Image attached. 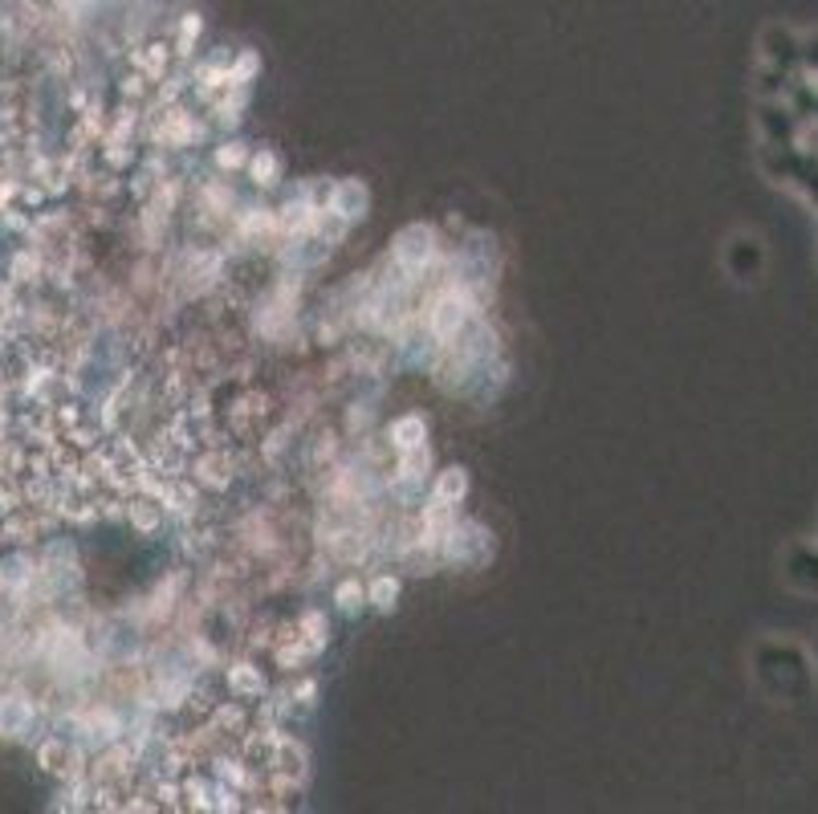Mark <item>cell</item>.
<instances>
[{
  "label": "cell",
  "mask_w": 818,
  "mask_h": 814,
  "mask_svg": "<svg viewBox=\"0 0 818 814\" xmlns=\"http://www.w3.org/2000/svg\"><path fill=\"white\" fill-rule=\"evenodd\" d=\"M468 318H473V302H468L465 290H444L440 298L432 302V310H428V330H432L436 342H456L460 338V330L468 326Z\"/></svg>",
  "instance_id": "cell-1"
},
{
  "label": "cell",
  "mask_w": 818,
  "mask_h": 814,
  "mask_svg": "<svg viewBox=\"0 0 818 814\" xmlns=\"http://www.w3.org/2000/svg\"><path fill=\"white\" fill-rule=\"evenodd\" d=\"M391 252H395V261H399V269H407V273L428 269L436 257V229L432 224H407V229L395 232Z\"/></svg>",
  "instance_id": "cell-2"
},
{
  "label": "cell",
  "mask_w": 818,
  "mask_h": 814,
  "mask_svg": "<svg viewBox=\"0 0 818 814\" xmlns=\"http://www.w3.org/2000/svg\"><path fill=\"white\" fill-rule=\"evenodd\" d=\"M326 204H330V216H338L343 224H354V221H363L367 208H371V191L359 180H343L330 188V200Z\"/></svg>",
  "instance_id": "cell-3"
},
{
  "label": "cell",
  "mask_w": 818,
  "mask_h": 814,
  "mask_svg": "<svg viewBox=\"0 0 818 814\" xmlns=\"http://www.w3.org/2000/svg\"><path fill=\"white\" fill-rule=\"evenodd\" d=\"M428 440V420L424 415H399V420H391V428H387V444H391L395 453H412V448H424Z\"/></svg>",
  "instance_id": "cell-4"
},
{
  "label": "cell",
  "mask_w": 818,
  "mask_h": 814,
  "mask_svg": "<svg viewBox=\"0 0 818 814\" xmlns=\"http://www.w3.org/2000/svg\"><path fill=\"white\" fill-rule=\"evenodd\" d=\"M273 749H277L273 765H277V770H282L289 782H302V778L310 774V754H305L302 741H293V737H277V741H273Z\"/></svg>",
  "instance_id": "cell-5"
},
{
  "label": "cell",
  "mask_w": 818,
  "mask_h": 814,
  "mask_svg": "<svg viewBox=\"0 0 818 814\" xmlns=\"http://www.w3.org/2000/svg\"><path fill=\"white\" fill-rule=\"evenodd\" d=\"M228 693L241 696V701H257V696L265 693V672L249 660L233 663V668H228Z\"/></svg>",
  "instance_id": "cell-6"
},
{
  "label": "cell",
  "mask_w": 818,
  "mask_h": 814,
  "mask_svg": "<svg viewBox=\"0 0 818 814\" xmlns=\"http://www.w3.org/2000/svg\"><path fill=\"white\" fill-rule=\"evenodd\" d=\"M29 721H33L29 701H20V696H4L0 701V733L4 737H20L29 729Z\"/></svg>",
  "instance_id": "cell-7"
},
{
  "label": "cell",
  "mask_w": 818,
  "mask_h": 814,
  "mask_svg": "<svg viewBox=\"0 0 818 814\" xmlns=\"http://www.w3.org/2000/svg\"><path fill=\"white\" fill-rule=\"evenodd\" d=\"M428 464H432V456H428V444H424V448H412V453H399V469L391 473V481H395V485H415V481H424Z\"/></svg>",
  "instance_id": "cell-8"
},
{
  "label": "cell",
  "mask_w": 818,
  "mask_h": 814,
  "mask_svg": "<svg viewBox=\"0 0 818 814\" xmlns=\"http://www.w3.org/2000/svg\"><path fill=\"white\" fill-rule=\"evenodd\" d=\"M468 492V473L460 469V464H452V469H444V473H436V485H432V497H440V501H460Z\"/></svg>",
  "instance_id": "cell-9"
},
{
  "label": "cell",
  "mask_w": 818,
  "mask_h": 814,
  "mask_svg": "<svg viewBox=\"0 0 818 814\" xmlns=\"http://www.w3.org/2000/svg\"><path fill=\"white\" fill-rule=\"evenodd\" d=\"M395 599H399V578H395V574H374L371 586H367V603H371L374 611H391Z\"/></svg>",
  "instance_id": "cell-10"
},
{
  "label": "cell",
  "mask_w": 818,
  "mask_h": 814,
  "mask_svg": "<svg viewBox=\"0 0 818 814\" xmlns=\"http://www.w3.org/2000/svg\"><path fill=\"white\" fill-rule=\"evenodd\" d=\"M249 171H253V180L261 183V188H273V183L282 180V159H277V151L261 147V151L249 159Z\"/></svg>",
  "instance_id": "cell-11"
},
{
  "label": "cell",
  "mask_w": 818,
  "mask_h": 814,
  "mask_svg": "<svg viewBox=\"0 0 818 814\" xmlns=\"http://www.w3.org/2000/svg\"><path fill=\"white\" fill-rule=\"evenodd\" d=\"M334 603H338L343 615H359L367 607V586L359 578H346V583L334 586Z\"/></svg>",
  "instance_id": "cell-12"
},
{
  "label": "cell",
  "mask_w": 818,
  "mask_h": 814,
  "mask_svg": "<svg viewBox=\"0 0 818 814\" xmlns=\"http://www.w3.org/2000/svg\"><path fill=\"white\" fill-rule=\"evenodd\" d=\"M297 635H302L313 652H322V647H326V619H322V611H305L302 624H297Z\"/></svg>",
  "instance_id": "cell-13"
},
{
  "label": "cell",
  "mask_w": 818,
  "mask_h": 814,
  "mask_svg": "<svg viewBox=\"0 0 818 814\" xmlns=\"http://www.w3.org/2000/svg\"><path fill=\"white\" fill-rule=\"evenodd\" d=\"M249 163V151H244V143H224V147H216V167L220 171H236Z\"/></svg>",
  "instance_id": "cell-14"
},
{
  "label": "cell",
  "mask_w": 818,
  "mask_h": 814,
  "mask_svg": "<svg viewBox=\"0 0 818 814\" xmlns=\"http://www.w3.org/2000/svg\"><path fill=\"white\" fill-rule=\"evenodd\" d=\"M183 798L192 806V810H212V790H208V782H200V778H192V782H183Z\"/></svg>",
  "instance_id": "cell-15"
},
{
  "label": "cell",
  "mask_w": 818,
  "mask_h": 814,
  "mask_svg": "<svg viewBox=\"0 0 818 814\" xmlns=\"http://www.w3.org/2000/svg\"><path fill=\"white\" fill-rule=\"evenodd\" d=\"M66 757H70L66 741H50V745H41V765H45V770H53V774H66Z\"/></svg>",
  "instance_id": "cell-16"
},
{
  "label": "cell",
  "mask_w": 818,
  "mask_h": 814,
  "mask_svg": "<svg viewBox=\"0 0 818 814\" xmlns=\"http://www.w3.org/2000/svg\"><path fill=\"white\" fill-rule=\"evenodd\" d=\"M131 517H135V525L147 533V530H155V525H159L163 509H159V505H151V501H135L131 505Z\"/></svg>",
  "instance_id": "cell-17"
},
{
  "label": "cell",
  "mask_w": 818,
  "mask_h": 814,
  "mask_svg": "<svg viewBox=\"0 0 818 814\" xmlns=\"http://www.w3.org/2000/svg\"><path fill=\"white\" fill-rule=\"evenodd\" d=\"M220 778L224 782H233V786H244V770L236 762H220Z\"/></svg>",
  "instance_id": "cell-18"
}]
</instances>
